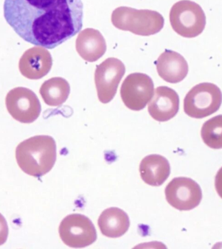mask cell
<instances>
[{"instance_id":"cell-1","label":"cell","mask_w":222,"mask_h":249,"mask_svg":"<svg viewBox=\"0 0 222 249\" xmlns=\"http://www.w3.org/2000/svg\"><path fill=\"white\" fill-rule=\"evenodd\" d=\"M5 20L25 41L53 49L82 30V0H5Z\"/></svg>"},{"instance_id":"cell-2","label":"cell","mask_w":222,"mask_h":249,"mask_svg":"<svg viewBox=\"0 0 222 249\" xmlns=\"http://www.w3.org/2000/svg\"><path fill=\"white\" fill-rule=\"evenodd\" d=\"M17 163L27 175L41 177L49 173L57 159V146L51 136H38L19 144L16 150Z\"/></svg>"},{"instance_id":"cell-3","label":"cell","mask_w":222,"mask_h":249,"mask_svg":"<svg viewBox=\"0 0 222 249\" xmlns=\"http://www.w3.org/2000/svg\"><path fill=\"white\" fill-rule=\"evenodd\" d=\"M111 21L119 30L128 31L141 36L157 34L165 24V19L157 11L138 10L128 7H120L115 9Z\"/></svg>"},{"instance_id":"cell-4","label":"cell","mask_w":222,"mask_h":249,"mask_svg":"<svg viewBox=\"0 0 222 249\" xmlns=\"http://www.w3.org/2000/svg\"><path fill=\"white\" fill-rule=\"evenodd\" d=\"M170 21L173 30L179 36L194 38L204 32L206 17L198 3L190 0H181L171 7Z\"/></svg>"},{"instance_id":"cell-5","label":"cell","mask_w":222,"mask_h":249,"mask_svg":"<svg viewBox=\"0 0 222 249\" xmlns=\"http://www.w3.org/2000/svg\"><path fill=\"white\" fill-rule=\"evenodd\" d=\"M222 103L220 89L211 83H202L191 89L184 99V111L189 117L203 119L216 113Z\"/></svg>"},{"instance_id":"cell-6","label":"cell","mask_w":222,"mask_h":249,"mask_svg":"<svg viewBox=\"0 0 222 249\" xmlns=\"http://www.w3.org/2000/svg\"><path fill=\"white\" fill-rule=\"evenodd\" d=\"M59 232L63 242L71 248H84L97 239L93 223L82 214L67 216L60 224Z\"/></svg>"},{"instance_id":"cell-7","label":"cell","mask_w":222,"mask_h":249,"mask_svg":"<svg viewBox=\"0 0 222 249\" xmlns=\"http://www.w3.org/2000/svg\"><path fill=\"white\" fill-rule=\"evenodd\" d=\"M5 104L13 119L22 123L30 124L41 113V104L35 93L30 89L16 88L7 94Z\"/></svg>"},{"instance_id":"cell-8","label":"cell","mask_w":222,"mask_h":249,"mask_svg":"<svg viewBox=\"0 0 222 249\" xmlns=\"http://www.w3.org/2000/svg\"><path fill=\"white\" fill-rule=\"evenodd\" d=\"M120 94L121 100L127 108L133 111H140L153 97V80L142 73L129 74L121 85Z\"/></svg>"},{"instance_id":"cell-9","label":"cell","mask_w":222,"mask_h":249,"mask_svg":"<svg viewBox=\"0 0 222 249\" xmlns=\"http://www.w3.org/2000/svg\"><path fill=\"white\" fill-rule=\"evenodd\" d=\"M125 72L124 64L117 58H108L98 65L94 80L98 98L102 103L107 104L113 99Z\"/></svg>"},{"instance_id":"cell-10","label":"cell","mask_w":222,"mask_h":249,"mask_svg":"<svg viewBox=\"0 0 222 249\" xmlns=\"http://www.w3.org/2000/svg\"><path fill=\"white\" fill-rule=\"evenodd\" d=\"M167 202L180 211L194 209L202 200L200 185L189 178H175L165 189Z\"/></svg>"},{"instance_id":"cell-11","label":"cell","mask_w":222,"mask_h":249,"mask_svg":"<svg viewBox=\"0 0 222 249\" xmlns=\"http://www.w3.org/2000/svg\"><path fill=\"white\" fill-rule=\"evenodd\" d=\"M53 60L45 48L36 46L25 52L19 61L21 74L30 80H39L51 70Z\"/></svg>"},{"instance_id":"cell-12","label":"cell","mask_w":222,"mask_h":249,"mask_svg":"<svg viewBox=\"0 0 222 249\" xmlns=\"http://www.w3.org/2000/svg\"><path fill=\"white\" fill-rule=\"evenodd\" d=\"M150 101L148 112L155 121H170L178 113L179 95L169 87L161 86L155 89V93Z\"/></svg>"},{"instance_id":"cell-13","label":"cell","mask_w":222,"mask_h":249,"mask_svg":"<svg viewBox=\"0 0 222 249\" xmlns=\"http://www.w3.org/2000/svg\"><path fill=\"white\" fill-rule=\"evenodd\" d=\"M158 74L171 84H177L186 78L188 63L181 54L172 50H165L156 62Z\"/></svg>"},{"instance_id":"cell-14","label":"cell","mask_w":222,"mask_h":249,"mask_svg":"<svg viewBox=\"0 0 222 249\" xmlns=\"http://www.w3.org/2000/svg\"><path fill=\"white\" fill-rule=\"evenodd\" d=\"M76 47L79 55L90 63L100 59L107 50L105 38L99 31L92 28L85 29L80 33Z\"/></svg>"},{"instance_id":"cell-15","label":"cell","mask_w":222,"mask_h":249,"mask_svg":"<svg viewBox=\"0 0 222 249\" xmlns=\"http://www.w3.org/2000/svg\"><path fill=\"white\" fill-rule=\"evenodd\" d=\"M140 177L147 184L160 186L171 174V165L167 159L158 154H152L141 161L139 167Z\"/></svg>"},{"instance_id":"cell-16","label":"cell","mask_w":222,"mask_h":249,"mask_svg":"<svg viewBox=\"0 0 222 249\" xmlns=\"http://www.w3.org/2000/svg\"><path fill=\"white\" fill-rule=\"evenodd\" d=\"M98 227L102 234L111 238L122 236L130 226L129 216L119 208L104 210L98 219Z\"/></svg>"},{"instance_id":"cell-17","label":"cell","mask_w":222,"mask_h":249,"mask_svg":"<svg viewBox=\"0 0 222 249\" xmlns=\"http://www.w3.org/2000/svg\"><path fill=\"white\" fill-rule=\"evenodd\" d=\"M70 92V87L65 79L56 77L42 85L40 94L47 105L58 107L65 103Z\"/></svg>"},{"instance_id":"cell-18","label":"cell","mask_w":222,"mask_h":249,"mask_svg":"<svg viewBox=\"0 0 222 249\" xmlns=\"http://www.w3.org/2000/svg\"><path fill=\"white\" fill-rule=\"evenodd\" d=\"M201 135L206 145L213 149L222 148V115L208 120L203 125Z\"/></svg>"},{"instance_id":"cell-19","label":"cell","mask_w":222,"mask_h":249,"mask_svg":"<svg viewBox=\"0 0 222 249\" xmlns=\"http://www.w3.org/2000/svg\"><path fill=\"white\" fill-rule=\"evenodd\" d=\"M9 235V227L6 219L0 213V246L6 242Z\"/></svg>"},{"instance_id":"cell-20","label":"cell","mask_w":222,"mask_h":249,"mask_svg":"<svg viewBox=\"0 0 222 249\" xmlns=\"http://www.w3.org/2000/svg\"><path fill=\"white\" fill-rule=\"evenodd\" d=\"M215 188L218 196L222 198V167L220 168L216 175Z\"/></svg>"}]
</instances>
